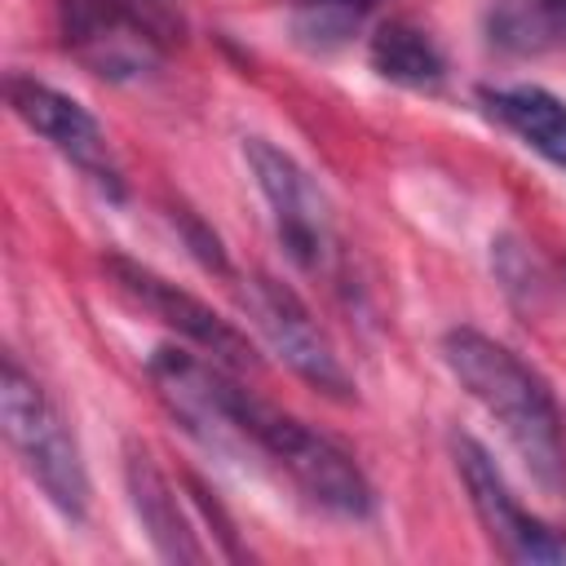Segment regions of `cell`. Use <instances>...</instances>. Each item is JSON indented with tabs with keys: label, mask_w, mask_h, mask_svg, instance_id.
<instances>
[{
	"label": "cell",
	"mask_w": 566,
	"mask_h": 566,
	"mask_svg": "<svg viewBox=\"0 0 566 566\" xmlns=\"http://www.w3.org/2000/svg\"><path fill=\"white\" fill-rule=\"evenodd\" d=\"M442 363L469 389V398L504 429L531 473L539 482H557L566 464V420L548 380L478 327H451L442 336Z\"/></svg>",
	"instance_id": "cell-1"
},
{
	"label": "cell",
	"mask_w": 566,
	"mask_h": 566,
	"mask_svg": "<svg viewBox=\"0 0 566 566\" xmlns=\"http://www.w3.org/2000/svg\"><path fill=\"white\" fill-rule=\"evenodd\" d=\"M234 420H239V438L243 447L265 451L301 491L310 504L336 513V517H371L376 509V491L367 482V473L358 469V460L336 447L327 433L310 429L305 420L261 402L256 394L239 389L234 402Z\"/></svg>",
	"instance_id": "cell-2"
},
{
	"label": "cell",
	"mask_w": 566,
	"mask_h": 566,
	"mask_svg": "<svg viewBox=\"0 0 566 566\" xmlns=\"http://www.w3.org/2000/svg\"><path fill=\"white\" fill-rule=\"evenodd\" d=\"M0 416H4L9 447L18 451V460L35 478V486L49 495V504L71 522H84L88 469H84L80 442H75L71 424L62 420V411L53 407V398L22 371V363L13 354H4V363H0Z\"/></svg>",
	"instance_id": "cell-3"
},
{
	"label": "cell",
	"mask_w": 566,
	"mask_h": 566,
	"mask_svg": "<svg viewBox=\"0 0 566 566\" xmlns=\"http://www.w3.org/2000/svg\"><path fill=\"white\" fill-rule=\"evenodd\" d=\"M243 159L256 177V190L270 203L274 217V234L283 243V252L310 270L323 274L336 256V226H332V203L318 190V181L274 142L265 137H248L243 142Z\"/></svg>",
	"instance_id": "cell-4"
},
{
	"label": "cell",
	"mask_w": 566,
	"mask_h": 566,
	"mask_svg": "<svg viewBox=\"0 0 566 566\" xmlns=\"http://www.w3.org/2000/svg\"><path fill=\"white\" fill-rule=\"evenodd\" d=\"M451 455H455L460 482L469 491V504H473V513H478V522L491 535L500 557L526 562V566H566V535H557L553 526H544L539 517H531L522 509V500L513 495L500 464L491 460V451L478 438L455 433Z\"/></svg>",
	"instance_id": "cell-5"
},
{
	"label": "cell",
	"mask_w": 566,
	"mask_h": 566,
	"mask_svg": "<svg viewBox=\"0 0 566 566\" xmlns=\"http://www.w3.org/2000/svg\"><path fill=\"white\" fill-rule=\"evenodd\" d=\"M57 31L75 62L102 80H142L159 66V31L128 0H57Z\"/></svg>",
	"instance_id": "cell-6"
},
{
	"label": "cell",
	"mask_w": 566,
	"mask_h": 566,
	"mask_svg": "<svg viewBox=\"0 0 566 566\" xmlns=\"http://www.w3.org/2000/svg\"><path fill=\"white\" fill-rule=\"evenodd\" d=\"M243 301H248V314L261 327L265 345L305 385H314L327 398H354V380H349L340 354L332 349L327 332L314 323V314L305 310V301L287 283H279L270 274H252L248 287H243Z\"/></svg>",
	"instance_id": "cell-7"
},
{
	"label": "cell",
	"mask_w": 566,
	"mask_h": 566,
	"mask_svg": "<svg viewBox=\"0 0 566 566\" xmlns=\"http://www.w3.org/2000/svg\"><path fill=\"white\" fill-rule=\"evenodd\" d=\"M106 270L115 279V287L142 305L150 318H159L164 327H172L177 336H186L199 354H208L212 363H221L226 371H243V367H256V349L252 340L230 323L221 318L212 305H203L199 296H190L186 287L168 283L164 274H155L150 265L142 261H128V256H106Z\"/></svg>",
	"instance_id": "cell-8"
},
{
	"label": "cell",
	"mask_w": 566,
	"mask_h": 566,
	"mask_svg": "<svg viewBox=\"0 0 566 566\" xmlns=\"http://www.w3.org/2000/svg\"><path fill=\"white\" fill-rule=\"evenodd\" d=\"M4 93H9L13 115L31 133H40L57 155H66L102 195L124 199V172L115 164V150H111L102 124L75 97H66L53 84L31 80V75H9L4 80Z\"/></svg>",
	"instance_id": "cell-9"
},
{
	"label": "cell",
	"mask_w": 566,
	"mask_h": 566,
	"mask_svg": "<svg viewBox=\"0 0 566 566\" xmlns=\"http://www.w3.org/2000/svg\"><path fill=\"white\" fill-rule=\"evenodd\" d=\"M150 385L159 394V402L195 433L203 438L208 447H230V442H243L239 438V420H234V402H239V380L226 376L221 363H203L186 349H155L150 363Z\"/></svg>",
	"instance_id": "cell-10"
},
{
	"label": "cell",
	"mask_w": 566,
	"mask_h": 566,
	"mask_svg": "<svg viewBox=\"0 0 566 566\" xmlns=\"http://www.w3.org/2000/svg\"><path fill=\"white\" fill-rule=\"evenodd\" d=\"M124 482H128V504H133L146 539L155 544V553L164 562H203V544H199L190 517L181 513L172 482L142 447H128Z\"/></svg>",
	"instance_id": "cell-11"
},
{
	"label": "cell",
	"mask_w": 566,
	"mask_h": 566,
	"mask_svg": "<svg viewBox=\"0 0 566 566\" xmlns=\"http://www.w3.org/2000/svg\"><path fill=\"white\" fill-rule=\"evenodd\" d=\"M482 106L539 159L566 168V102L562 97H553L539 84H509V88H482Z\"/></svg>",
	"instance_id": "cell-12"
},
{
	"label": "cell",
	"mask_w": 566,
	"mask_h": 566,
	"mask_svg": "<svg viewBox=\"0 0 566 566\" xmlns=\"http://www.w3.org/2000/svg\"><path fill=\"white\" fill-rule=\"evenodd\" d=\"M367 57H371V66H376L385 80H394V84H402V88H433V84H442V75H447L442 49H438L420 27H411V22H402V18L385 22V27L371 35Z\"/></svg>",
	"instance_id": "cell-13"
},
{
	"label": "cell",
	"mask_w": 566,
	"mask_h": 566,
	"mask_svg": "<svg viewBox=\"0 0 566 566\" xmlns=\"http://www.w3.org/2000/svg\"><path fill=\"white\" fill-rule=\"evenodd\" d=\"M495 31L504 44H517V49H531V44H544L548 35L566 40V0H509L495 18Z\"/></svg>",
	"instance_id": "cell-14"
},
{
	"label": "cell",
	"mask_w": 566,
	"mask_h": 566,
	"mask_svg": "<svg viewBox=\"0 0 566 566\" xmlns=\"http://www.w3.org/2000/svg\"><path fill=\"white\" fill-rule=\"evenodd\" d=\"M177 221H181V234H186V243H190V252L208 265V270H217V274H226L230 265H226V252H221V239L190 212V208H177Z\"/></svg>",
	"instance_id": "cell-15"
}]
</instances>
